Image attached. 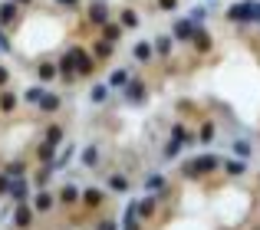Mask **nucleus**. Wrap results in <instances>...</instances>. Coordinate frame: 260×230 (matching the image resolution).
I'll return each instance as SVG.
<instances>
[{
  "label": "nucleus",
  "mask_w": 260,
  "mask_h": 230,
  "mask_svg": "<svg viewBox=\"0 0 260 230\" xmlns=\"http://www.w3.org/2000/svg\"><path fill=\"white\" fill-rule=\"evenodd\" d=\"M224 20L228 23H241V26H250V23H260V0H237L224 10Z\"/></svg>",
  "instance_id": "f257e3e1"
},
{
  "label": "nucleus",
  "mask_w": 260,
  "mask_h": 230,
  "mask_svg": "<svg viewBox=\"0 0 260 230\" xmlns=\"http://www.w3.org/2000/svg\"><path fill=\"white\" fill-rule=\"evenodd\" d=\"M217 168H221V158H217V155H198V158H191V161L181 165V178L198 181V178H204V174H214Z\"/></svg>",
  "instance_id": "f03ea898"
},
{
  "label": "nucleus",
  "mask_w": 260,
  "mask_h": 230,
  "mask_svg": "<svg viewBox=\"0 0 260 230\" xmlns=\"http://www.w3.org/2000/svg\"><path fill=\"white\" fill-rule=\"evenodd\" d=\"M66 53L73 56V69H76V79H92V76H95V66H99V63L89 56L86 46L73 43V46H66Z\"/></svg>",
  "instance_id": "7ed1b4c3"
},
{
  "label": "nucleus",
  "mask_w": 260,
  "mask_h": 230,
  "mask_svg": "<svg viewBox=\"0 0 260 230\" xmlns=\"http://www.w3.org/2000/svg\"><path fill=\"white\" fill-rule=\"evenodd\" d=\"M112 20V10H109V0H89L86 4V23L95 26L99 30L102 23H109Z\"/></svg>",
  "instance_id": "20e7f679"
},
{
  "label": "nucleus",
  "mask_w": 260,
  "mask_h": 230,
  "mask_svg": "<svg viewBox=\"0 0 260 230\" xmlns=\"http://www.w3.org/2000/svg\"><path fill=\"white\" fill-rule=\"evenodd\" d=\"M33 224H37V211L30 207V201L13 204V230H33Z\"/></svg>",
  "instance_id": "39448f33"
},
{
  "label": "nucleus",
  "mask_w": 260,
  "mask_h": 230,
  "mask_svg": "<svg viewBox=\"0 0 260 230\" xmlns=\"http://www.w3.org/2000/svg\"><path fill=\"white\" fill-rule=\"evenodd\" d=\"M122 92H125V102H135V105H139V102H145L148 86H145V79H142V76H132V79L125 83V89H122Z\"/></svg>",
  "instance_id": "423d86ee"
},
{
  "label": "nucleus",
  "mask_w": 260,
  "mask_h": 230,
  "mask_svg": "<svg viewBox=\"0 0 260 230\" xmlns=\"http://www.w3.org/2000/svg\"><path fill=\"white\" fill-rule=\"evenodd\" d=\"M79 204H86L89 211H99L102 204H109V194L102 187H83L79 191Z\"/></svg>",
  "instance_id": "0eeeda50"
},
{
  "label": "nucleus",
  "mask_w": 260,
  "mask_h": 230,
  "mask_svg": "<svg viewBox=\"0 0 260 230\" xmlns=\"http://www.w3.org/2000/svg\"><path fill=\"white\" fill-rule=\"evenodd\" d=\"M56 79L63 86L76 83V69H73V56H70V53H59V56H56Z\"/></svg>",
  "instance_id": "6e6552de"
},
{
  "label": "nucleus",
  "mask_w": 260,
  "mask_h": 230,
  "mask_svg": "<svg viewBox=\"0 0 260 230\" xmlns=\"http://www.w3.org/2000/svg\"><path fill=\"white\" fill-rule=\"evenodd\" d=\"M17 23H20V7L13 0H0V30L17 26Z\"/></svg>",
  "instance_id": "1a4fd4ad"
},
{
  "label": "nucleus",
  "mask_w": 260,
  "mask_h": 230,
  "mask_svg": "<svg viewBox=\"0 0 260 230\" xmlns=\"http://www.w3.org/2000/svg\"><path fill=\"white\" fill-rule=\"evenodd\" d=\"M194 30H198V26L191 23V20H175V23H172V40H175V43H191Z\"/></svg>",
  "instance_id": "9d476101"
},
{
  "label": "nucleus",
  "mask_w": 260,
  "mask_h": 230,
  "mask_svg": "<svg viewBox=\"0 0 260 230\" xmlns=\"http://www.w3.org/2000/svg\"><path fill=\"white\" fill-rule=\"evenodd\" d=\"M188 46H194V53H201V56H204V53H211V50H214V36H211V33L204 30V26H198Z\"/></svg>",
  "instance_id": "9b49d317"
},
{
  "label": "nucleus",
  "mask_w": 260,
  "mask_h": 230,
  "mask_svg": "<svg viewBox=\"0 0 260 230\" xmlns=\"http://www.w3.org/2000/svg\"><path fill=\"white\" fill-rule=\"evenodd\" d=\"M155 211H158V194H148V198L135 201V217H139V220L155 217Z\"/></svg>",
  "instance_id": "f8f14e48"
},
{
  "label": "nucleus",
  "mask_w": 260,
  "mask_h": 230,
  "mask_svg": "<svg viewBox=\"0 0 260 230\" xmlns=\"http://www.w3.org/2000/svg\"><path fill=\"white\" fill-rule=\"evenodd\" d=\"M89 56L95 59V63H106V59H112L115 56V46L112 43H106V40H92V46H89Z\"/></svg>",
  "instance_id": "ddd939ff"
},
{
  "label": "nucleus",
  "mask_w": 260,
  "mask_h": 230,
  "mask_svg": "<svg viewBox=\"0 0 260 230\" xmlns=\"http://www.w3.org/2000/svg\"><path fill=\"white\" fill-rule=\"evenodd\" d=\"M152 53L155 56H161V59H168L175 53V40H172V33H158V36L152 40Z\"/></svg>",
  "instance_id": "4468645a"
},
{
  "label": "nucleus",
  "mask_w": 260,
  "mask_h": 230,
  "mask_svg": "<svg viewBox=\"0 0 260 230\" xmlns=\"http://www.w3.org/2000/svg\"><path fill=\"white\" fill-rule=\"evenodd\" d=\"M30 207H33L37 214H50L53 207H56V194H53L50 187H46V191H37V198H33Z\"/></svg>",
  "instance_id": "2eb2a0df"
},
{
  "label": "nucleus",
  "mask_w": 260,
  "mask_h": 230,
  "mask_svg": "<svg viewBox=\"0 0 260 230\" xmlns=\"http://www.w3.org/2000/svg\"><path fill=\"white\" fill-rule=\"evenodd\" d=\"M37 109L43 112V115H56L59 109H63V96H59V92H50V89H46V92H43V99H40V105H37Z\"/></svg>",
  "instance_id": "dca6fc26"
},
{
  "label": "nucleus",
  "mask_w": 260,
  "mask_h": 230,
  "mask_svg": "<svg viewBox=\"0 0 260 230\" xmlns=\"http://www.w3.org/2000/svg\"><path fill=\"white\" fill-rule=\"evenodd\" d=\"M53 165H40L37 171L30 174V181H33V187H37V191H46V187H50V181H53Z\"/></svg>",
  "instance_id": "f3484780"
},
{
  "label": "nucleus",
  "mask_w": 260,
  "mask_h": 230,
  "mask_svg": "<svg viewBox=\"0 0 260 230\" xmlns=\"http://www.w3.org/2000/svg\"><path fill=\"white\" fill-rule=\"evenodd\" d=\"M37 79H40V86L56 83V59H40L37 63Z\"/></svg>",
  "instance_id": "a211bd4d"
},
{
  "label": "nucleus",
  "mask_w": 260,
  "mask_h": 230,
  "mask_svg": "<svg viewBox=\"0 0 260 230\" xmlns=\"http://www.w3.org/2000/svg\"><path fill=\"white\" fill-rule=\"evenodd\" d=\"M7 198H13V204H23V201L30 198V178H13L10 194H7Z\"/></svg>",
  "instance_id": "6ab92c4d"
},
{
  "label": "nucleus",
  "mask_w": 260,
  "mask_h": 230,
  "mask_svg": "<svg viewBox=\"0 0 260 230\" xmlns=\"http://www.w3.org/2000/svg\"><path fill=\"white\" fill-rule=\"evenodd\" d=\"M56 204L76 207V204H79V187H76V184H63V187L56 191Z\"/></svg>",
  "instance_id": "aec40b11"
},
{
  "label": "nucleus",
  "mask_w": 260,
  "mask_h": 230,
  "mask_svg": "<svg viewBox=\"0 0 260 230\" xmlns=\"http://www.w3.org/2000/svg\"><path fill=\"white\" fill-rule=\"evenodd\" d=\"M56 151H59V148H53L50 141H40V145L33 148V161H37V165H53Z\"/></svg>",
  "instance_id": "412c9836"
},
{
  "label": "nucleus",
  "mask_w": 260,
  "mask_h": 230,
  "mask_svg": "<svg viewBox=\"0 0 260 230\" xmlns=\"http://www.w3.org/2000/svg\"><path fill=\"white\" fill-rule=\"evenodd\" d=\"M115 23H119L122 30H132V26L142 23V17H139V10H132V7H122L119 17H115Z\"/></svg>",
  "instance_id": "4be33fe9"
},
{
  "label": "nucleus",
  "mask_w": 260,
  "mask_h": 230,
  "mask_svg": "<svg viewBox=\"0 0 260 230\" xmlns=\"http://www.w3.org/2000/svg\"><path fill=\"white\" fill-rule=\"evenodd\" d=\"M99 33H102V40H106V43H112V46H119V40H122V26L115 23V20H109V23H102L99 26Z\"/></svg>",
  "instance_id": "5701e85b"
},
{
  "label": "nucleus",
  "mask_w": 260,
  "mask_h": 230,
  "mask_svg": "<svg viewBox=\"0 0 260 230\" xmlns=\"http://www.w3.org/2000/svg\"><path fill=\"white\" fill-rule=\"evenodd\" d=\"M17 105H20V96L13 89H0V112L4 115H13L17 112Z\"/></svg>",
  "instance_id": "b1692460"
},
{
  "label": "nucleus",
  "mask_w": 260,
  "mask_h": 230,
  "mask_svg": "<svg viewBox=\"0 0 260 230\" xmlns=\"http://www.w3.org/2000/svg\"><path fill=\"white\" fill-rule=\"evenodd\" d=\"M73 158H76V145H59V155L53 158V171H63Z\"/></svg>",
  "instance_id": "393cba45"
},
{
  "label": "nucleus",
  "mask_w": 260,
  "mask_h": 230,
  "mask_svg": "<svg viewBox=\"0 0 260 230\" xmlns=\"http://www.w3.org/2000/svg\"><path fill=\"white\" fill-rule=\"evenodd\" d=\"M106 184H109V191H112V194H128V191H132V181H128L125 174H109Z\"/></svg>",
  "instance_id": "a878e982"
},
{
  "label": "nucleus",
  "mask_w": 260,
  "mask_h": 230,
  "mask_svg": "<svg viewBox=\"0 0 260 230\" xmlns=\"http://www.w3.org/2000/svg\"><path fill=\"white\" fill-rule=\"evenodd\" d=\"M43 141H50L53 148H59L66 141V128L59 125V122H53V125H46V135H43Z\"/></svg>",
  "instance_id": "bb28decb"
},
{
  "label": "nucleus",
  "mask_w": 260,
  "mask_h": 230,
  "mask_svg": "<svg viewBox=\"0 0 260 230\" xmlns=\"http://www.w3.org/2000/svg\"><path fill=\"white\" fill-rule=\"evenodd\" d=\"M152 56H155V53H152V43H148V40H139V43L132 46V59H135V63H148Z\"/></svg>",
  "instance_id": "cd10ccee"
},
{
  "label": "nucleus",
  "mask_w": 260,
  "mask_h": 230,
  "mask_svg": "<svg viewBox=\"0 0 260 230\" xmlns=\"http://www.w3.org/2000/svg\"><path fill=\"white\" fill-rule=\"evenodd\" d=\"M132 79V69H112V76H109V92L112 89H125V83Z\"/></svg>",
  "instance_id": "c85d7f7f"
},
{
  "label": "nucleus",
  "mask_w": 260,
  "mask_h": 230,
  "mask_svg": "<svg viewBox=\"0 0 260 230\" xmlns=\"http://www.w3.org/2000/svg\"><path fill=\"white\" fill-rule=\"evenodd\" d=\"M43 92H46V86H26L23 89V96H20V102H26V105H40V99H43Z\"/></svg>",
  "instance_id": "c756f323"
},
{
  "label": "nucleus",
  "mask_w": 260,
  "mask_h": 230,
  "mask_svg": "<svg viewBox=\"0 0 260 230\" xmlns=\"http://www.w3.org/2000/svg\"><path fill=\"white\" fill-rule=\"evenodd\" d=\"M224 174H231V178H241V174H247V161H241V158L224 161Z\"/></svg>",
  "instance_id": "7c9ffc66"
},
{
  "label": "nucleus",
  "mask_w": 260,
  "mask_h": 230,
  "mask_svg": "<svg viewBox=\"0 0 260 230\" xmlns=\"http://www.w3.org/2000/svg\"><path fill=\"white\" fill-rule=\"evenodd\" d=\"M0 171H7L10 178H26V161H20V158H17V161H7Z\"/></svg>",
  "instance_id": "2f4dec72"
},
{
  "label": "nucleus",
  "mask_w": 260,
  "mask_h": 230,
  "mask_svg": "<svg viewBox=\"0 0 260 230\" xmlns=\"http://www.w3.org/2000/svg\"><path fill=\"white\" fill-rule=\"evenodd\" d=\"M231 151H234V155H237L241 161H247L250 155H254V148H250V141H247V138H237L234 145H231Z\"/></svg>",
  "instance_id": "473e14b6"
},
{
  "label": "nucleus",
  "mask_w": 260,
  "mask_h": 230,
  "mask_svg": "<svg viewBox=\"0 0 260 230\" xmlns=\"http://www.w3.org/2000/svg\"><path fill=\"white\" fill-rule=\"evenodd\" d=\"M119 230H142L139 217H135V204L125 207V217H122V227H119Z\"/></svg>",
  "instance_id": "72a5a7b5"
},
{
  "label": "nucleus",
  "mask_w": 260,
  "mask_h": 230,
  "mask_svg": "<svg viewBox=\"0 0 260 230\" xmlns=\"http://www.w3.org/2000/svg\"><path fill=\"white\" fill-rule=\"evenodd\" d=\"M79 161H83L86 168H95V165H99V148H95V145H86L83 155H79Z\"/></svg>",
  "instance_id": "f704fd0d"
},
{
  "label": "nucleus",
  "mask_w": 260,
  "mask_h": 230,
  "mask_svg": "<svg viewBox=\"0 0 260 230\" xmlns=\"http://www.w3.org/2000/svg\"><path fill=\"white\" fill-rule=\"evenodd\" d=\"M145 187L152 194H161V191H165V174H148V178H145Z\"/></svg>",
  "instance_id": "c9c22d12"
},
{
  "label": "nucleus",
  "mask_w": 260,
  "mask_h": 230,
  "mask_svg": "<svg viewBox=\"0 0 260 230\" xmlns=\"http://www.w3.org/2000/svg\"><path fill=\"white\" fill-rule=\"evenodd\" d=\"M89 99H92L95 105H102V102L109 99V86H106V83H95V86H92V92H89Z\"/></svg>",
  "instance_id": "e433bc0d"
},
{
  "label": "nucleus",
  "mask_w": 260,
  "mask_h": 230,
  "mask_svg": "<svg viewBox=\"0 0 260 230\" xmlns=\"http://www.w3.org/2000/svg\"><path fill=\"white\" fill-rule=\"evenodd\" d=\"M161 155H165V158L172 161V158H178V155H181V145H178V141H172V138H168V141H165V148H161Z\"/></svg>",
  "instance_id": "4c0bfd02"
},
{
  "label": "nucleus",
  "mask_w": 260,
  "mask_h": 230,
  "mask_svg": "<svg viewBox=\"0 0 260 230\" xmlns=\"http://www.w3.org/2000/svg\"><path fill=\"white\" fill-rule=\"evenodd\" d=\"M198 141H201V145L214 141V125H211V122H204V125H201V135H198Z\"/></svg>",
  "instance_id": "58836bf2"
},
{
  "label": "nucleus",
  "mask_w": 260,
  "mask_h": 230,
  "mask_svg": "<svg viewBox=\"0 0 260 230\" xmlns=\"http://www.w3.org/2000/svg\"><path fill=\"white\" fill-rule=\"evenodd\" d=\"M178 4H181V0H155V7H158L161 13H175Z\"/></svg>",
  "instance_id": "ea45409f"
},
{
  "label": "nucleus",
  "mask_w": 260,
  "mask_h": 230,
  "mask_svg": "<svg viewBox=\"0 0 260 230\" xmlns=\"http://www.w3.org/2000/svg\"><path fill=\"white\" fill-rule=\"evenodd\" d=\"M10 184H13V178L7 171H0V198H7V194H10Z\"/></svg>",
  "instance_id": "a19ab883"
},
{
  "label": "nucleus",
  "mask_w": 260,
  "mask_h": 230,
  "mask_svg": "<svg viewBox=\"0 0 260 230\" xmlns=\"http://www.w3.org/2000/svg\"><path fill=\"white\" fill-rule=\"evenodd\" d=\"M10 76H13V72L7 69L4 63H0V89H10Z\"/></svg>",
  "instance_id": "79ce46f5"
},
{
  "label": "nucleus",
  "mask_w": 260,
  "mask_h": 230,
  "mask_svg": "<svg viewBox=\"0 0 260 230\" xmlns=\"http://www.w3.org/2000/svg\"><path fill=\"white\" fill-rule=\"evenodd\" d=\"M83 0H53V7H63V10H76Z\"/></svg>",
  "instance_id": "37998d69"
},
{
  "label": "nucleus",
  "mask_w": 260,
  "mask_h": 230,
  "mask_svg": "<svg viewBox=\"0 0 260 230\" xmlns=\"http://www.w3.org/2000/svg\"><path fill=\"white\" fill-rule=\"evenodd\" d=\"M95 230H119V224H115L112 217H102L99 224H95Z\"/></svg>",
  "instance_id": "c03bdc74"
},
{
  "label": "nucleus",
  "mask_w": 260,
  "mask_h": 230,
  "mask_svg": "<svg viewBox=\"0 0 260 230\" xmlns=\"http://www.w3.org/2000/svg\"><path fill=\"white\" fill-rule=\"evenodd\" d=\"M10 50H13V46H10V36L0 30V53H10Z\"/></svg>",
  "instance_id": "a18cd8bd"
},
{
  "label": "nucleus",
  "mask_w": 260,
  "mask_h": 230,
  "mask_svg": "<svg viewBox=\"0 0 260 230\" xmlns=\"http://www.w3.org/2000/svg\"><path fill=\"white\" fill-rule=\"evenodd\" d=\"M17 7H33V0H13Z\"/></svg>",
  "instance_id": "49530a36"
}]
</instances>
